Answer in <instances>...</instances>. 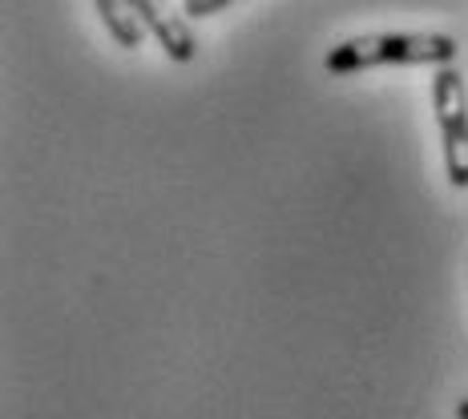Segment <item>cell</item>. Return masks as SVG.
Instances as JSON below:
<instances>
[{"label":"cell","mask_w":468,"mask_h":419,"mask_svg":"<svg viewBox=\"0 0 468 419\" xmlns=\"http://www.w3.org/2000/svg\"><path fill=\"white\" fill-rule=\"evenodd\" d=\"M461 45L448 33H364L327 48L324 69L335 77L384 69V65H432L448 69L456 61Z\"/></svg>","instance_id":"obj_1"},{"label":"cell","mask_w":468,"mask_h":419,"mask_svg":"<svg viewBox=\"0 0 468 419\" xmlns=\"http://www.w3.org/2000/svg\"><path fill=\"white\" fill-rule=\"evenodd\" d=\"M138 8L142 25L154 33V41L162 45V53L170 57L174 65H190L198 57V37H194L190 21L170 5V0H130Z\"/></svg>","instance_id":"obj_3"},{"label":"cell","mask_w":468,"mask_h":419,"mask_svg":"<svg viewBox=\"0 0 468 419\" xmlns=\"http://www.w3.org/2000/svg\"><path fill=\"white\" fill-rule=\"evenodd\" d=\"M234 0H182V16L186 21H207V16H218L222 8H230Z\"/></svg>","instance_id":"obj_5"},{"label":"cell","mask_w":468,"mask_h":419,"mask_svg":"<svg viewBox=\"0 0 468 419\" xmlns=\"http://www.w3.org/2000/svg\"><path fill=\"white\" fill-rule=\"evenodd\" d=\"M93 5H97V13H101L105 33L117 41V48H138L145 41V33H150V28L142 25L138 8H133L130 0H93Z\"/></svg>","instance_id":"obj_4"},{"label":"cell","mask_w":468,"mask_h":419,"mask_svg":"<svg viewBox=\"0 0 468 419\" xmlns=\"http://www.w3.org/2000/svg\"><path fill=\"white\" fill-rule=\"evenodd\" d=\"M432 110L441 125L448 186L468 190V85L461 69L448 65L432 73Z\"/></svg>","instance_id":"obj_2"},{"label":"cell","mask_w":468,"mask_h":419,"mask_svg":"<svg viewBox=\"0 0 468 419\" xmlns=\"http://www.w3.org/2000/svg\"><path fill=\"white\" fill-rule=\"evenodd\" d=\"M456 419H468V395L461 399V403H456Z\"/></svg>","instance_id":"obj_6"}]
</instances>
